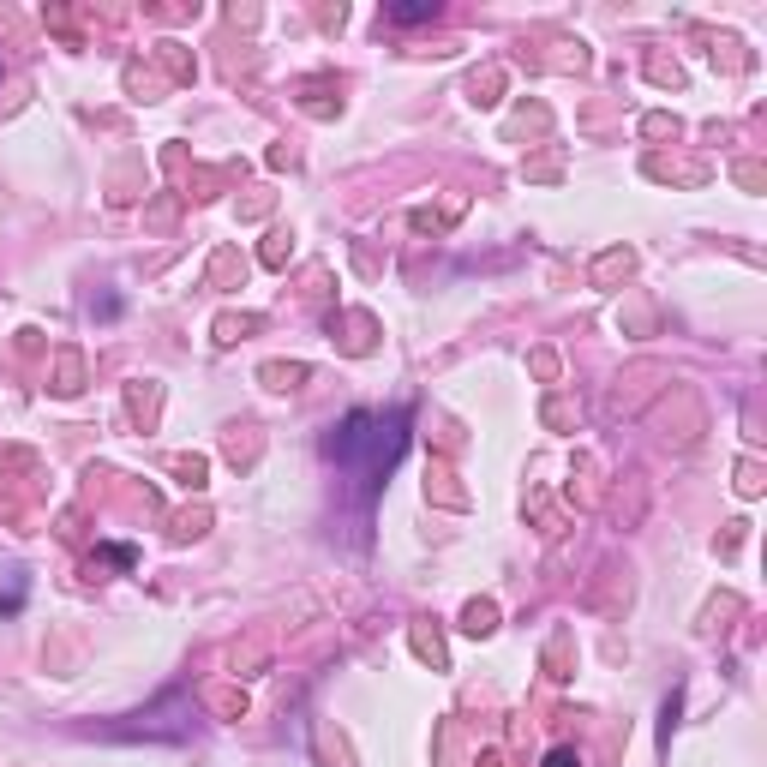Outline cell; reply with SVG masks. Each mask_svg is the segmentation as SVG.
Returning <instances> with one entry per match:
<instances>
[{"label":"cell","mask_w":767,"mask_h":767,"mask_svg":"<svg viewBox=\"0 0 767 767\" xmlns=\"http://www.w3.org/2000/svg\"><path fill=\"white\" fill-rule=\"evenodd\" d=\"M402 426H408L402 414H390V420H378V414H348V420L330 432V462L348 468V474H360V486H372V480L396 462Z\"/></svg>","instance_id":"cell-1"},{"label":"cell","mask_w":767,"mask_h":767,"mask_svg":"<svg viewBox=\"0 0 767 767\" xmlns=\"http://www.w3.org/2000/svg\"><path fill=\"white\" fill-rule=\"evenodd\" d=\"M264 378H270L276 390H288L294 378H306V366H264Z\"/></svg>","instance_id":"cell-2"},{"label":"cell","mask_w":767,"mask_h":767,"mask_svg":"<svg viewBox=\"0 0 767 767\" xmlns=\"http://www.w3.org/2000/svg\"><path fill=\"white\" fill-rule=\"evenodd\" d=\"M492 618H498L492 606H468V636H486V630H492Z\"/></svg>","instance_id":"cell-3"},{"label":"cell","mask_w":767,"mask_h":767,"mask_svg":"<svg viewBox=\"0 0 767 767\" xmlns=\"http://www.w3.org/2000/svg\"><path fill=\"white\" fill-rule=\"evenodd\" d=\"M618 270H630V252H612V258L600 264V276H618Z\"/></svg>","instance_id":"cell-4"},{"label":"cell","mask_w":767,"mask_h":767,"mask_svg":"<svg viewBox=\"0 0 767 767\" xmlns=\"http://www.w3.org/2000/svg\"><path fill=\"white\" fill-rule=\"evenodd\" d=\"M546 767H582V762H576L570 750H558V756H552V762H546Z\"/></svg>","instance_id":"cell-5"}]
</instances>
